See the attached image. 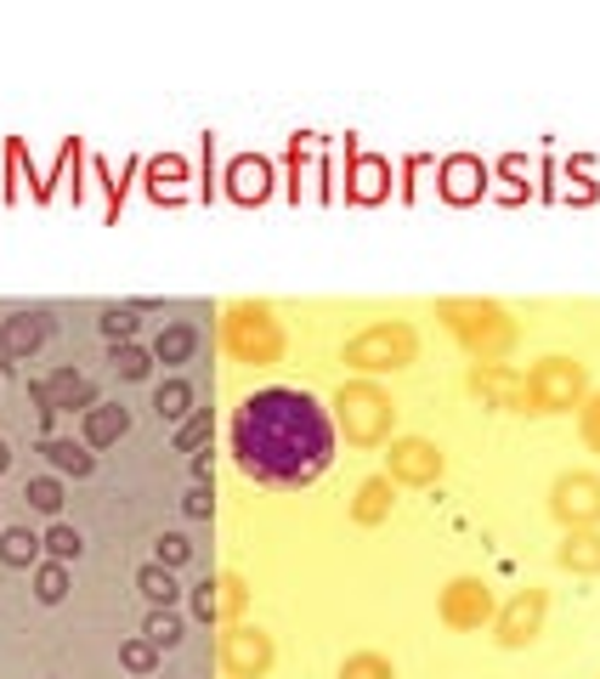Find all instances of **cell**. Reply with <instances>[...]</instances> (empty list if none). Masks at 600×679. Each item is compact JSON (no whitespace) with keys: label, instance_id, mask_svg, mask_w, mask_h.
Instances as JSON below:
<instances>
[{"label":"cell","instance_id":"1","mask_svg":"<svg viewBox=\"0 0 600 679\" xmlns=\"http://www.w3.org/2000/svg\"><path fill=\"white\" fill-rule=\"evenodd\" d=\"M232 459L250 482L266 487H312L335 459V419L312 391L261 385L232 414Z\"/></svg>","mask_w":600,"mask_h":679},{"label":"cell","instance_id":"2","mask_svg":"<svg viewBox=\"0 0 600 679\" xmlns=\"http://www.w3.org/2000/svg\"><path fill=\"white\" fill-rule=\"evenodd\" d=\"M437 318H442V329L459 340V346L471 352V362H505V357L516 352V340H521L516 318H510L498 300L448 295V300H437Z\"/></svg>","mask_w":600,"mask_h":679},{"label":"cell","instance_id":"3","mask_svg":"<svg viewBox=\"0 0 600 679\" xmlns=\"http://www.w3.org/2000/svg\"><path fill=\"white\" fill-rule=\"evenodd\" d=\"M328 407H335L328 419H335V430H346L351 448H380L396 436V402L374 380H346Z\"/></svg>","mask_w":600,"mask_h":679},{"label":"cell","instance_id":"4","mask_svg":"<svg viewBox=\"0 0 600 679\" xmlns=\"http://www.w3.org/2000/svg\"><path fill=\"white\" fill-rule=\"evenodd\" d=\"M221 346L232 352V362H250V368H266L284 357V329L273 318V306L266 300H239L227 306L221 318Z\"/></svg>","mask_w":600,"mask_h":679},{"label":"cell","instance_id":"5","mask_svg":"<svg viewBox=\"0 0 600 679\" xmlns=\"http://www.w3.org/2000/svg\"><path fill=\"white\" fill-rule=\"evenodd\" d=\"M419 362V334L408 323H369L362 334L346 340V368L357 373H396V368H408Z\"/></svg>","mask_w":600,"mask_h":679},{"label":"cell","instance_id":"6","mask_svg":"<svg viewBox=\"0 0 600 679\" xmlns=\"http://www.w3.org/2000/svg\"><path fill=\"white\" fill-rule=\"evenodd\" d=\"M527 385H532V414H573V407H584L589 396V368L578 357H539L527 373Z\"/></svg>","mask_w":600,"mask_h":679},{"label":"cell","instance_id":"7","mask_svg":"<svg viewBox=\"0 0 600 679\" xmlns=\"http://www.w3.org/2000/svg\"><path fill=\"white\" fill-rule=\"evenodd\" d=\"M28 396H35V407H41V425H46V436H57L51 425H57V414H91L96 407V385L85 380V373H74V368H51L46 380H28Z\"/></svg>","mask_w":600,"mask_h":679},{"label":"cell","instance_id":"8","mask_svg":"<svg viewBox=\"0 0 600 679\" xmlns=\"http://www.w3.org/2000/svg\"><path fill=\"white\" fill-rule=\"evenodd\" d=\"M544 618H550V595L527 584L493 611V640L505 645V652H527V645L544 634Z\"/></svg>","mask_w":600,"mask_h":679},{"label":"cell","instance_id":"9","mask_svg":"<svg viewBox=\"0 0 600 679\" xmlns=\"http://www.w3.org/2000/svg\"><path fill=\"white\" fill-rule=\"evenodd\" d=\"M550 516H555L566 532L600 527V475H595V470H566V475H555V487H550Z\"/></svg>","mask_w":600,"mask_h":679},{"label":"cell","instance_id":"10","mask_svg":"<svg viewBox=\"0 0 600 679\" xmlns=\"http://www.w3.org/2000/svg\"><path fill=\"white\" fill-rule=\"evenodd\" d=\"M464 385H471V396H482V407H505V414H532V385H527V373L510 368V362H471Z\"/></svg>","mask_w":600,"mask_h":679},{"label":"cell","instance_id":"11","mask_svg":"<svg viewBox=\"0 0 600 679\" xmlns=\"http://www.w3.org/2000/svg\"><path fill=\"white\" fill-rule=\"evenodd\" d=\"M442 470H448V453L437 448V441H425V436H391V453H385V475H391V482L430 487Z\"/></svg>","mask_w":600,"mask_h":679},{"label":"cell","instance_id":"12","mask_svg":"<svg viewBox=\"0 0 600 679\" xmlns=\"http://www.w3.org/2000/svg\"><path fill=\"white\" fill-rule=\"evenodd\" d=\"M273 634L255 629V623H227L221 634V668L227 679H261L266 668H273Z\"/></svg>","mask_w":600,"mask_h":679},{"label":"cell","instance_id":"13","mask_svg":"<svg viewBox=\"0 0 600 679\" xmlns=\"http://www.w3.org/2000/svg\"><path fill=\"white\" fill-rule=\"evenodd\" d=\"M437 611H442L448 629H482V623H493L498 600H493L487 577H453V584L442 589V600H437Z\"/></svg>","mask_w":600,"mask_h":679},{"label":"cell","instance_id":"14","mask_svg":"<svg viewBox=\"0 0 600 679\" xmlns=\"http://www.w3.org/2000/svg\"><path fill=\"white\" fill-rule=\"evenodd\" d=\"M487 187H493V164L476 159V153H448V159L437 164V193H442L448 204H459V210L482 204Z\"/></svg>","mask_w":600,"mask_h":679},{"label":"cell","instance_id":"15","mask_svg":"<svg viewBox=\"0 0 600 679\" xmlns=\"http://www.w3.org/2000/svg\"><path fill=\"white\" fill-rule=\"evenodd\" d=\"M273 182H278V170H273L266 153H239L221 170V193L232 204H266V198H273Z\"/></svg>","mask_w":600,"mask_h":679},{"label":"cell","instance_id":"16","mask_svg":"<svg viewBox=\"0 0 600 679\" xmlns=\"http://www.w3.org/2000/svg\"><path fill=\"white\" fill-rule=\"evenodd\" d=\"M391 159L380 153H351L346 159V204H362V210H374V204L391 198Z\"/></svg>","mask_w":600,"mask_h":679},{"label":"cell","instance_id":"17","mask_svg":"<svg viewBox=\"0 0 600 679\" xmlns=\"http://www.w3.org/2000/svg\"><path fill=\"white\" fill-rule=\"evenodd\" d=\"M130 430V407L125 402H96L91 414L80 419V441L91 453H103V448H114V441Z\"/></svg>","mask_w":600,"mask_h":679},{"label":"cell","instance_id":"18","mask_svg":"<svg viewBox=\"0 0 600 679\" xmlns=\"http://www.w3.org/2000/svg\"><path fill=\"white\" fill-rule=\"evenodd\" d=\"M142 176H148V193L159 204H176L182 198V182H193V164L182 153H153V159H142Z\"/></svg>","mask_w":600,"mask_h":679},{"label":"cell","instance_id":"19","mask_svg":"<svg viewBox=\"0 0 600 679\" xmlns=\"http://www.w3.org/2000/svg\"><path fill=\"white\" fill-rule=\"evenodd\" d=\"M0 334H7L12 362H23V357H35V352L46 346L51 318H46V312H12V318H0Z\"/></svg>","mask_w":600,"mask_h":679},{"label":"cell","instance_id":"20","mask_svg":"<svg viewBox=\"0 0 600 679\" xmlns=\"http://www.w3.org/2000/svg\"><path fill=\"white\" fill-rule=\"evenodd\" d=\"M555 566L561 572H584V577H600V527H578L555 543Z\"/></svg>","mask_w":600,"mask_h":679},{"label":"cell","instance_id":"21","mask_svg":"<svg viewBox=\"0 0 600 679\" xmlns=\"http://www.w3.org/2000/svg\"><path fill=\"white\" fill-rule=\"evenodd\" d=\"M41 453H46L51 475H74V482H85V475L96 470V453L85 448V441H74V436H46Z\"/></svg>","mask_w":600,"mask_h":679},{"label":"cell","instance_id":"22","mask_svg":"<svg viewBox=\"0 0 600 679\" xmlns=\"http://www.w3.org/2000/svg\"><path fill=\"white\" fill-rule=\"evenodd\" d=\"M391 504H396V482L391 475H369V482L357 487V498H351V521L357 527H380L391 516Z\"/></svg>","mask_w":600,"mask_h":679},{"label":"cell","instance_id":"23","mask_svg":"<svg viewBox=\"0 0 600 679\" xmlns=\"http://www.w3.org/2000/svg\"><path fill=\"white\" fill-rule=\"evenodd\" d=\"M193 352H198V329L182 323V318H171V323L159 329V340H153V362H164V368L193 362Z\"/></svg>","mask_w":600,"mask_h":679},{"label":"cell","instance_id":"24","mask_svg":"<svg viewBox=\"0 0 600 679\" xmlns=\"http://www.w3.org/2000/svg\"><path fill=\"white\" fill-rule=\"evenodd\" d=\"M137 589H142V600H148L153 611H176V606H182V584H176V572H171V566H159V561L137 566Z\"/></svg>","mask_w":600,"mask_h":679},{"label":"cell","instance_id":"25","mask_svg":"<svg viewBox=\"0 0 600 679\" xmlns=\"http://www.w3.org/2000/svg\"><path fill=\"white\" fill-rule=\"evenodd\" d=\"M41 555H46V543H41V532H28V527H0V566H41Z\"/></svg>","mask_w":600,"mask_h":679},{"label":"cell","instance_id":"26","mask_svg":"<svg viewBox=\"0 0 600 679\" xmlns=\"http://www.w3.org/2000/svg\"><path fill=\"white\" fill-rule=\"evenodd\" d=\"M153 414H159L164 425H182V419L193 414V385L182 380V373H171V380L153 385Z\"/></svg>","mask_w":600,"mask_h":679},{"label":"cell","instance_id":"27","mask_svg":"<svg viewBox=\"0 0 600 679\" xmlns=\"http://www.w3.org/2000/svg\"><path fill=\"white\" fill-rule=\"evenodd\" d=\"M80 159H85V142L80 136H69V142L57 148V164L46 170V176L35 182V198H51L57 193V182H69V176H80Z\"/></svg>","mask_w":600,"mask_h":679},{"label":"cell","instance_id":"28","mask_svg":"<svg viewBox=\"0 0 600 679\" xmlns=\"http://www.w3.org/2000/svg\"><path fill=\"white\" fill-rule=\"evenodd\" d=\"M493 176L505 182V198H510V204H521V198L532 193V159H527V153H505V159L493 164Z\"/></svg>","mask_w":600,"mask_h":679},{"label":"cell","instance_id":"29","mask_svg":"<svg viewBox=\"0 0 600 679\" xmlns=\"http://www.w3.org/2000/svg\"><path fill=\"white\" fill-rule=\"evenodd\" d=\"M23 498H28V509H41V516H62V475H28L23 482Z\"/></svg>","mask_w":600,"mask_h":679},{"label":"cell","instance_id":"30","mask_svg":"<svg viewBox=\"0 0 600 679\" xmlns=\"http://www.w3.org/2000/svg\"><path fill=\"white\" fill-rule=\"evenodd\" d=\"M108 362L119 380H148L153 373V352H142L137 340H119V346H108Z\"/></svg>","mask_w":600,"mask_h":679},{"label":"cell","instance_id":"31","mask_svg":"<svg viewBox=\"0 0 600 679\" xmlns=\"http://www.w3.org/2000/svg\"><path fill=\"white\" fill-rule=\"evenodd\" d=\"M182 629H187L182 611H148L142 640H148V645H159V652H171V645H182Z\"/></svg>","mask_w":600,"mask_h":679},{"label":"cell","instance_id":"32","mask_svg":"<svg viewBox=\"0 0 600 679\" xmlns=\"http://www.w3.org/2000/svg\"><path fill=\"white\" fill-rule=\"evenodd\" d=\"M244 606H250L244 577H239V572H221V577H216V611H221L227 623H239V611H244Z\"/></svg>","mask_w":600,"mask_h":679},{"label":"cell","instance_id":"33","mask_svg":"<svg viewBox=\"0 0 600 679\" xmlns=\"http://www.w3.org/2000/svg\"><path fill=\"white\" fill-rule=\"evenodd\" d=\"M307 159H312V136H289V153H284V193L300 204V182H307Z\"/></svg>","mask_w":600,"mask_h":679},{"label":"cell","instance_id":"34","mask_svg":"<svg viewBox=\"0 0 600 679\" xmlns=\"http://www.w3.org/2000/svg\"><path fill=\"white\" fill-rule=\"evenodd\" d=\"M41 543H46V561H62V566L80 561V550H85V538H80L69 521H51V532H46Z\"/></svg>","mask_w":600,"mask_h":679},{"label":"cell","instance_id":"35","mask_svg":"<svg viewBox=\"0 0 600 679\" xmlns=\"http://www.w3.org/2000/svg\"><path fill=\"white\" fill-rule=\"evenodd\" d=\"M341 679H396V668H391V657H380V652H351V657L341 663Z\"/></svg>","mask_w":600,"mask_h":679},{"label":"cell","instance_id":"36","mask_svg":"<svg viewBox=\"0 0 600 679\" xmlns=\"http://www.w3.org/2000/svg\"><path fill=\"white\" fill-rule=\"evenodd\" d=\"M35 595H41L46 606H57L62 595H69V566H62V561H41V566H35Z\"/></svg>","mask_w":600,"mask_h":679},{"label":"cell","instance_id":"37","mask_svg":"<svg viewBox=\"0 0 600 679\" xmlns=\"http://www.w3.org/2000/svg\"><path fill=\"white\" fill-rule=\"evenodd\" d=\"M210 441V407H193V414L176 425V453H198Z\"/></svg>","mask_w":600,"mask_h":679},{"label":"cell","instance_id":"38","mask_svg":"<svg viewBox=\"0 0 600 679\" xmlns=\"http://www.w3.org/2000/svg\"><path fill=\"white\" fill-rule=\"evenodd\" d=\"M103 334H108V346H119V340L137 334V306H103Z\"/></svg>","mask_w":600,"mask_h":679},{"label":"cell","instance_id":"39","mask_svg":"<svg viewBox=\"0 0 600 679\" xmlns=\"http://www.w3.org/2000/svg\"><path fill=\"white\" fill-rule=\"evenodd\" d=\"M221 193V176H216V136L205 130V142H198V198H216Z\"/></svg>","mask_w":600,"mask_h":679},{"label":"cell","instance_id":"40","mask_svg":"<svg viewBox=\"0 0 600 679\" xmlns=\"http://www.w3.org/2000/svg\"><path fill=\"white\" fill-rule=\"evenodd\" d=\"M119 663H125L130 674H153V668H159V645H148V640L137 634V640L119 645Z\"/></svg>","mask_w":600,"mask_h":679},{"label":"cell","instance_id":"41","mask_svg":"<svg viewBox=\"0 0 600 679\" xmlns=\"http://www.w3.org/2000/svg\"><path fill=\"white\" fill-rule=\"evenodd\" d=\"M566 204H589L595 198V182H589V159H573L566 164V187H561Z\"/></svg>","mask_w":600,"mask_h":679},{"label":"cell","instance_id":"42","mask_svg":"<svg viewBox=\"0 0 600 679\" xmlns=\"http://www.w3.org/2000/svg\"><path fill=\"white\" fill-rule=\"evenodd\" d=\"M187 555H193V543H187L182 532H159V543H153V561H159V566L176 572V566H187Z\"/></svg>","mask_w":600,"mask_h":679},{"label":"cell","instance_id":"43","mask_svg":"<svg viewBox=\"0 0 600 679\" xmlns=\"http://www.w3.org/2000/svg\"><path fill=\"white\" fill-rule=\"evenodd\" d=\"M578 430H584V441H589V453H600V391L584 396V407H578Z\"/></svg>","mask_w":600,"mask_h":679},{"label":"cell","instance_id":"44","mask_svg":"<svg viewBox=\"0 0 600 679\" xmlns=\"http://www.w3.org/2000/svg\"><path fill=\"white\" fill-rule=\"evenodd\" d=\"M187 606H193L198 623H221V611H216V577H205V584L187 595Z\"/></svg>","mask_w":600,"mask_h":679},{"label":"cell","instance_id":"45","mask_svg":"<svg viewBox=\"0 0 600 679\" xmlns=\"http://www.w3.org/2000/svg\"><path fill=\"white\" fill-rule=\"evenodd\" d=\"M182 509L193 521H210V509H216V493H210V482H193L187 487V498H182Z\"/></svg>","mask_w":600,"mask_h":679},{"label":"cell","instance_id":"46","mask_svg":"<svg viewBox=\"0 0 600 679\" xmlns=\"http://www.w3.org/2000/svg\"><path fill=\"white\" fill-rule=\"evenodd\" d=\"M23 136H12V142H7V198H18V182H23Z\"/></svg>","mask_w":600,"mask_h":679},{"label":"cell","instance_id":"47","mask_svg":"<svg viewBox=\"0 0 600 679\" xmlns=\"http://www.w3.org/2000/svg\"><path fill=\"white\" fill-rule=\"evenodd\" d=\"M193 482H210V448L193 453Z\"/></svg>","mask_w":600,"mask_h":679},{"label":"cell","instance_id":"48","mask_svg":"<svg viewBox=\"0 0 600 679\" xmlns=\"http://www.w3.org/2000/svg\"><path fill=\"white\" fill-rule=\"evenodd\" d=\"M12 368V352H7V334H0V373H7Z\"/></svg>","mask_w":600,"mask_h":679},{"label":"cell","instance_id":"49","mask_svg":"<svg viewBox=\"0 0 600 679\" xmlns=\"http://www.w3.org/2000/svg\"><path fill=\"white\" fill-rule=\"evenodd\" d=\"M12 464V448H7V436H0V470H7Z\"/></svg>","mask_w":600,"mask_h":679}]
</instances>
